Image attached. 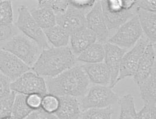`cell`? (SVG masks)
I'll list each match as a JSON object with an SVG mask.
<instances>
[{"mask_svg": "<svg viewBox=\"0 0 156 119\" xmlns=\"http://www.w3.org/2000/svg\"><path fill=\"white\" fill-rule=\"evenodd\" d=\"M38 5L47 6L52 9L55 15L64 13L69 5V1L52 0V1H39Z\"/></svg>", "mask_w": 156, "mask_h": 119, "instance_id": "obj_29", "label": "cell"}, {"mask_svg": "<svg viewBox=\"0 0 156 119\" xmlns=\"http://www.w3.org/2000/svg\"><path fill=\"white\" fill-rule=\"evenodd\" d=\"M101 7L108 31L117 30L119 28L129 20L130 18L137 15L138 9L136 4L133 8L129 10L122 9L120 11H110L102 5Z\"/></svg>", "mask_w": 156, "mask_h": 119, "instance_id": "obj_14", "label": "cell"}, {"mask_svg": "<svg viewBox=\"0 0 156 119\" xmlns=\"http://www.w3.org/2000/svg\"><path fill=\"white\" fill-rule=\"evenodd\" d=\"M121 112L119 119H136L137 111L135 107L134 97L132 94H127L120 98Z\"/></svg>", "mask_w": 156, "mask_h": 119, "instance_id": "obj_24", "label": "cell"}, {"mask_svg": "<svg viewBox=\"0 0 156 119\" xmlns=\"http://www.w3.org/2000/svg\"><path fill=\"white\" fill-rule=\"evenodd\" d=\"M136 5L138 9H141L148 11L156 12V5L155 0L136 1Z\"/></svg>", "mask_w": 156, "mask_h": 119, "instance_id": "obj_35", "label": "cell"}, {"mask_svg": "<svg viewBox=\"0 0 156 119\" xmlns=\"http://www.w3.org/2000/svg\"><path fill=\"white\" fill-rule=\"evenodd\" d=\"M30 12L37 24L43 30L57 24L56 15L47 6L38 5L37 7L31 9Z\"/></svg>", "mask_w": 156, "mask_h": 119, "instance_id": "obj_19", "label": "cell"}, {"mask_svg": "<svg viewBox=\"0 0 156 119\" xmlns=\"http://www.w3.org/2000/svg\"><path fill=\"white\" fill-rule=\"evenodd\" d=\"M122 9L126 10H129L133 8L135 5L136 1L134 0H122Z\"/></svg>", "mask_w": 156, "mask_h": 119, "instance_id": "obj_36", "label": "cell"}, {"mask_svg": "<svg viewBox=\"0 0 156 119\" xmlns=\"http://www.w3.org/2000/svg\"><path fill=\"white\" fill-rule=\"evenodd\" d=\"M44 33L48 41L55 48L68 46L69 43V35L64 28L56 24L51 28L44 30Z\"/></svg>", "mask_w": 156, "mask_h": 119, "instance_id": "obj_21", "label": "cell"}, {"mask_svg": "<svg viewBox=\"0 0 156 119\" xmlns=\"http://www.w3.org/2000/svg\"><path fill=\"white\" fill-rule=\"evenodd\" d=\"M105 57L103 44L100 43L92 44L77 57V60L86 64H94L103 62Z\"/></svg>", "mask_w": 156, "mask_h": 119, "instance_id": "obj_20", "label": "cell"}, {"mask_svg": "<svg viewBox=\"0 0 156 119\" xmlns=\"http://www.w3.org/2000/svg\"><path fill=\"white\" fill-rule=\"evenodd\" d=\"M41 113H42V114H43L44 116L47 119H59L58 118H57V117L55 115H54V114H50L45 113L43 112L41 110Z\"/></svg>", "mask_w": 156, "mask_h": 119, "instance_id": "obj_38", "label": "cell"}, {"mask_svg": "<svg viewBox=\"0 0 156 119\" xmlns=\"http://www.w3.org/2000/svg\"><path fill=\"white\" fill-rule=\"evenodd\" d=\"M27 95L17 93L13 103L11 117L14 119H24L33 113L26 101Z\"/></svg>", "mask_w": 156, "mask_h": 119, "instance_id": "obj_23", "label": "cell"}, {"mask_svg": "<svg viewBox=\"0 0 156 119\" xmlns=\"http://www.w3.org/2000/svg\"><path fill=\"white\" fill-rule=\"evenodd\" d=\"M16 94L11 92L7 96L0 100V119L11 117L13 103Z\"/></svg>", "mask_w": 156, "mask_h": 119, "instance_id": "obj_28", "label": "cell"}, {"mask_svg": "<svg viewBox=\"0 0 156 119\" xmlns=\"http://www.w3.org/2000/svg\"><path fill=\"white\" fill-rule=\"evenodd\" d=\"M103 46L105 51L104 63L109 69L111 75L109 87L113 88L117 85L122 59L127 50L108 42L104 44Z\"/></svg>", "mask_w": 156, "mask_h": 119, "instance_id": "obj_12", "label": "cell"}, {"mask_svg": "<svg viewBox=\"0 0 156 119\" xmlns=\"http://www.w3.org/2000/svg\"><path fill=\"white\" fill-rule=\"evenodd\" d=\"M60 104L54 114L59 119H79L82 111L77 97L71 96L58 97Z\"/></svg>", "mask_w": 156, "mask_h": 119, "instance_id": "obj_16", "label": "cell"}, {"mask_svg": "<svg viewBox=\"0 0 156 119\" xmlns=\"http://www.w3.org/2000/svg\"><path fill=\"white\" fill-rule=\"evenodd\" d=\"M90 82L97 85H110L111 75L107 65L103 63L82 65Z\"/></svg>", "mask_w": 156, "mask_h": 119, "instance_id": "obj_17", "label": "cell"}, {"mask_svg": "<svg viewBox=\"0 0 156 119\" xmlns=\"http://www.w3.org/2000/svg\"><path fill=\"white\" fill-rule=\"evenodd\" d=\"M31 70L14 54L0 48V72L12 82Z\"/></svg>", "mask_w": 156, "mask_h": 119, "instance_id": "obj_9", "label": "cell"}, {"mask_svg": "<svg viewBox=\"0 0 156 119\" xmlns=\"http://www.w3.org/2000/svg\"><path fill=\"white\" fill-rule=\"evenodd\" d=\"M77 57L69 46L43 50L31 69L47 78H53L76 66Z\"/></svg>", "mask_w": 156, "mask_h": 119, "instance_id": "obj_2", "label": "cell"}, {"mask_svg": "<svg viewBox=\"0 0 156 119\" xmlns=\"http://www.w3.org/2000/svg\"><path fill=\"white\" fill-rule=\"evenodd\" d=\"M15 26L23 34L34 41L43 50L50 48L43 30L35 22L26 6L21 5L18 7Z\"/></svg>", "mask_w": 156, "mask_h": 119, "instance_id": "obj_5", "label": "cell"}, {"mask_svg": "<svg viewBox=\"0 0 156 119\" xmlns=\"http://www.w3.org/2000/svg\"><path fill=\"white\" fill-rule=\"evenodd\" d=\"M11 1H0V24H13Z\"/></svg>", "mask_w": 156, "mask_h": 119, "instance_id": "obj_27", "label": "cell"}, {"mask_svg": "<svg viewBox=\"0 0 156 119\" xmlns=\"http://www.w3.org/2000/svg\"><path fill=\"white\" fill-rule=\"evenodd\" d=\"M60 101L58 97L47 94L43 97L41 110L47 114H54L58 109Z\"/></svg>", "mask_w": 156, "mask_h": 119, "instance_id": "obj_26", "label": "cell"}, {"mask_svg": "<svg viewBox=\"0 0 156 119\" xmlns=\"http://www.w3.org/2000/svg\"><path fill=\"white\" fill-rule=\"evenodd\" d=\"M40 114L38 117L37 119H47L44 116L43 114H42V113H41V110H40Z\"/></svg>", "mask_w": 156, "mask_h": 119, "instance_id": "obj_39", "label": "cell"}, {"mask_svg": "<svg viewBox=\"0 0 156 119\" xmlns=\"http://www.w3.org/2000/svg\"><path fill=\"white\" fill-rule=\"evenodd\" d=\"M16 28L14 24H0V48L16 35Z\"/></svg>", "mask_w": 156, "mask_h": 119, "instance_id": "obj_30", "label": "cell"}, {"mask_svg": "<svg viewBox=\"0 0 156 119\" xmlns=\"http://www.w3.org/2000/svg\"><path fill=\"white\" fill-rule=\"evenodd\" d=\"M40 114V110L34 111L33 113H32L31 114H30L28 117H27L26 118L24 119H37L38 117Z\"/></svg>", "mask_w": 156, "mask_h": 119, "instance_id": "obj_37", "label": "cell"}, {"mask_svg": "<svg viewBox=\"0 0 156 119\" xmlns=\"http://www.w3.org/2000/svg\"><path fill=\"white\" fill-rule=\"evenodd\" d=\"M14 119L13 118H12V117H9V118H7V119Z\"/></svg>", "mask_w": 156, "mask_h": 119, "instance_id": "obj_40", "label": "cell"}, {"mask_svg": "<svg viewBox=\"0 0 156 119\" xmlns=\"http://www.w3.org/2000/svg\"><path fill=\"white\" fill-rule=\"evenodd\" d=\"M140 97L145 103L156 104V70L154 68L151 74L140 85Z\"/></svg>", "mask_w": 156, "mask_h": 119, "instance_id": "obj_22", "label": "cell"}, {"mask_svg": "<svg viewBox=\"0 0 156 119\" xmlns=\"http://www.w3.org/2000/svg\"><path fill=\"white\" fill-rule=\"evenodd\" d=\"M94 0H71L69 1V5L76 9L88 13L95 4Z\"/></svg>", "mask_w": 156, "mask_h": 119, "instance_id": "obj_32", "label": "cell"}, {"mask_svg": "<svg viewBox=\"0 0 156 119\" xmlns=\"http://www.w3.org/2000/svg\"><path fill=\"white\" fill-rule=\"evenodd\" d=\"M136 119H156V104L145 103L142 109L137 113Z\"/></svg>", "mask_w": 156, "mask_h": 119, "instance_id": "obj_31", "label": "cell"}, {"mask_svg": "<svg viewBox=\"0 0 156 119\" xmlns=\"http://www.w3.org/2000/svg\"><path fill=\"white\" fill-rule=\"evenodd\" d=\"M149 43L150 42L148 39L143 34L134 46L124 54L122 59L117 84L126 78L134 76L140 58Z\"/></svg>", "mask_w": 156, "mask_h": 119, "instance_id": "obj_8", "label": "cell"}, {"mask_svg": "<svg viewBox=\"0 0 156 119\" xmlns=\"http://www.w3.org/2000/svg\"><path fill=\"white\" fill-rule=\"evenodd\" d=\"M11 81L0 72V100L11 93Z\"/></svg>", "mask_w": 156, "mask_h": 119, "instance_id": "obj_34", "label": "cell"}, {"mask_svg": "<svg viewBox=\"0 0 156 119\" xmlns=\"http://www.w3.org/2000/svg\"><path fill=\"white\" fill-rule=\"evenodd\" d=\"M154 68H156L155 44L149 43L140 58L133 76V80L136 85H140Z\"/></svg>", "mask_w": 156, "mask_h": 119, "instance_id": "obj_13", "label": "cell"}, {"mask_svg": "<svg viewBox=\"0 0 156 119\" xmlns=\"http://www.w3.org/2000/svg\"><path fill=\"white\" fill-rule=\"evenodd\" d=\"M143 34L139 18L136 15L119 28L117 32L109 38L107 42L127 50L133 47Z\"/></svg>", "mask_w": 156, "mask_h": 119, "instance_id": "obj_6", "label": "cell"}, {"mask_svg": "<svg viewBox=\"0 0 156 119\" xmlns=\"http://www.w3.org/2000/svg\"><path fill=\"white\" fill-rule=\"evenodd\" d=\"M11 92L16 93L27 96L38 94L44 96L48 94L47 83L44 78L31 70L11 82Z\"/></svg>", "mask_w": 156, "mask_h": 119, "instance_id": "obj_7", "label": "cell"}, {"mask_svg": "<svg viewBox=\"0 0 156 119\" xmlns=\"http://www.w3.org/2000/svg\"><path fill=\"white\" fill-rule=\"evenodd\" d=\"M1 48L14 54L31 68L43 50L24 34H16Z\"/></svg>", "mask_w": 156, "mask_h": 119, "instance_id": "obj_3", "label": "cell"}, {"mask_svg": "<svg viewBox=\"0 0 156 119\" xmlns=\"http://www.w3.org/2000/svg\"><path fill=\"white\" fill-rule=\"evenodd\" d=\"M45 81L48 93L77 98L86 94L91 83L82 66H76Z\"/></svg>", "mask_w": 156, "mask_h": 119, "instance_id": "obj_1", "label": "cell"}, {"mask_svg": "<svg viewBox=\"0 0 156 119\" xmlns=\"http://www.w3.org/2000/svg\"><path fill=\"white\" fill-rule=\"evenodd\" d=\"M97 41L93 31L86 27L70 35V49L75 56L78 55Z\"/></svg>", "mask_w": 156, "mask_h": 119, "instance_id": "obj_15", "label": "cell"}, {"mask_svg": "<svg viewBox=\"0 0 156 119\" xmlns=\"http://www.w3.org/2000/svg\"><path fill=\"white\" fill-rule=\"evenodd\" d=\"M87 13L69 5L64 13L56 15V23L71 35L86 27Z\"/></svg>", "mask_w": 156, "mask_h": 119, "instance_id": "obj_11", "label": "cell"}, {"mask_svg": "<svg viewBox=\"0 0 156 119\" xmlns=\"http://www.w3.org/2000/svg\"><path fill=\"white\" fill-rule=\"evenodd\" d=\"M137 16L143 34L147 38L150 42L156 43V12L148 11L138 9Z\"/></svg>", "mask_w": 156, "mask_h": 119, "instance_id": "obj_18", "label": "cell"}, {"mask_svg": "<svg viewBox=\"0 0 156 119\" xmlns=\"http://www.w3.org/2000/svg\"><path fill=\"white\" fill-rule=\"evenodd\" d=\"M120 98L108 86L95 85L90 87L86 94L79 100L83 111L90 109H103L119 103Z\"/></svg>", "mask_w": 156, "mask_h": 119, "instance_id": "obj_4", "label": "cell"}, {"mask_svg": "<svg viewBox=\"0 0 156 119\" xmlns=\"http://www.w3.org/2000/svg\"><path fill=\"white\" fill-rule=\"evenodd\" d=\"M112 107L103 109H90L83 111L79 119H112Z\"/></svg>", "mask_w": 156, "mask_h": 119, "instance_id": "obj_25", "label": "cell"}, {"mask_svg": "<svg viewBox=\"0 0 156 119\" xmlns=\"http://www.w3.org/2000/svg\"><path fill=\"white\" fill-rule=\"evenodd\" d=\"M43 96L38 94H32L27 95L26 101L28 106L34 111L41 110Z\"/></svg>", "mask_w": 156, "mask_h": 119, "instance_id": "obj_33", "label": "cell"}, {"mask_svg": "<svg viewBox=\"0 0 156 119\" xmlns=\"http://www.w3.org/2000/svg\"><path fill=\"white\" fill-rule=\"evenodd\" d=\"M86 27L94 32L98 43L104 44L109 39V31L105 24L100 1H96L86 15Z\"/></svg>", "mask_w": 156, "mask_h": 119, "instance_id": "obj_10", "label": "cell"}]
</instances>
